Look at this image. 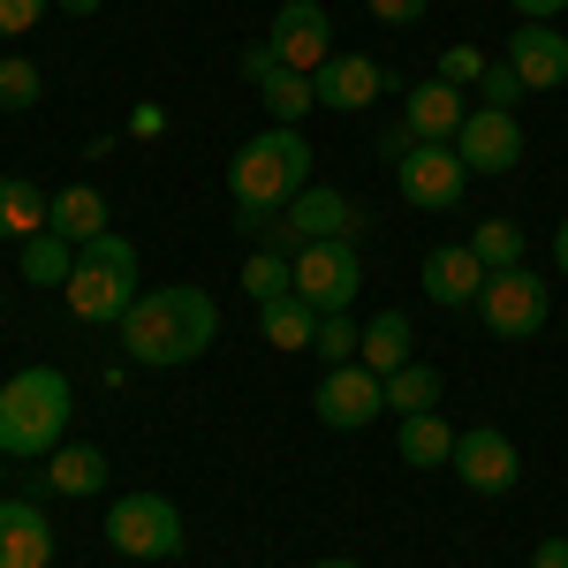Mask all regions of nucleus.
Listing matches in <instances>:
<instances>
[{
    "label": "nucleus",
    "instance_id": "obj_1",
    "mask_svg": "<svg viewBox=\"0 0 568 568\" xmlns=\"http://www.w3.org/2000/svg\"><path fill=\"white\" fill-rule=\"evenodd\" d=\"M220 342V304L205 288H144L130 311H122V349L130 364H152V372H175V364H197V356Z\"/></svg>",
    "mask_w": 568,
    "mask_h": 568
},
{
    "label": "nucleus",
    "instance_id": "obj_2",
    "mask_svg": "<svg viewBox=\"0 0 568 568\" xmlns=\"http://www.w3.org/2000/svg\"><path fill=\"white\" fill-rule=\"evenodd\" d=\"M69 409H77V387L53 372V364H31L0 387V455L8 463H45L61 433H69Z\"/></svg>",
    "mask_w": 568,
    "mask_h": 568
},
{
    "label": "nucleus",
    "instance_id": "obj_3",
    "mask_svg": "<svg viewBox=\"0 0 568 568\" xmlns=\"http://www.w3.org/2000/svg\"><path fill=\"white\" fill-rule=\"evenodd\" d=\"M227 190H235V205H288V197H304L311 190V144L304 130H288V122H273L265 136L251 144H235V160H227Z\"/></svg>",
    "mask_w": 568,
    "mask_h": 568
},
{
    "label": "nucleus",
    "instance_id": "obj_4",
    "mask_svg": "<svg viewBox=\"0 0 568 568\" xmlns=\"http://www.w3.org/2000/svg\"><path fill=\"white\" fill-rule=\"evenodd\" d=\"M69 311L84 318V326H122V311L144 296L136 288V251L106 227V235H91L84 251H77V273H69Z\"/></svg>",
    "mask_w": 568,
    "mask_h": 568
},
{
    "label": "nucleus",
    "instance_id": "obj_5",
    "mask_svg": "<svg viewBox=\"0 0 568 568\" xmlns=\"http://www.w3.org/2000/svg\"><path fill=\"white\" fill-rule=\"evenodd\" d=\"M106 546L122 561H175L182 554V508L168 493H122L106 508Z\"/></svg>",
    "mask_w": 568,
    "mask_h": 568
},
{
    "label": "nucleus",
    "instance_id": "obj_6",
    "mask_svg": "<svg viewBox=\"0 0 568 568\" xmlns=\"http://www.w3.org/2000/svg\"><path fill=\"white\" fill-rule=\"evenodd\" d=\"M546 304H554V288H546L530 265H508V273H485L478 318L500 334V342H530V334L546 326Z\"/></svg>",
    "mask_w": 568,
    "mask_h": 568
},
{
    "label": "nucleus",
    "instance_id": "obj_7",
    "mask_svg": "<svg viewBox=\"0 0 568 568\" xmlns=\"http://www.w3.org/2000/svg\"><path fill=\"white\" fill-rule=\"evenodd\" d=\"M356 288H364L356 243H304V251H296V296H304L318 318H326V311H349Z\"/></svg>",
    "mask_w": 568,
    "mask_h": 568
},
{
    "label": "nucleus",
    "instance_id": "obj_8",
    "mask_svg": "<svg viewBox=\"0 0 568 568\" xmlns=\"http://www.w3.org/2000/svg\"><path fill=\"white\" fill-rule=\"evenodd\" d=\"M447 470L470 485V493L500 500V493H516V478H524V455H516V439L500 433V425H470V433H455V463Z\"/></svg>",
    "mask_w": 568,
    "mask_h": 568
},
{
    "label": "nucleus",
    "instance_id": "obj_9",
    "mask_svg": "<svg viewBox=\"0 0 568 568\" xmlns=\"http://www.w3.org/2000/svg\"><path fill=\"white\" fill-rule=\"evenodd\" d=\"M311 409H318V425H334V433H364V425L387 409V379L364 372V364H326Z\"/></svg>",
    "mask_w": 568,
    "mask_h": 568
},
{
    "label": "nucleus",
    "instance_id": "obj_10",
    "mask_svg": "<svg viewBox=\"0 0 568 568\" xmlns=\"http://www.w3.org/2000/svg\"><path fill=\"white\" fill-rule=\"evenodd\" d=\"M273 61H281V69H296V77H318V69H326V61H334V53H326V45H334V16H326V8H318V0H281V16H273Z\"/></svg>",
    "mask_w": 568,
    "mask_h": 568
},
{
    "label": "nucleus",
    "instance_id": "obj_11",
    "mask_svg": "<svg viewBox=\"0 0 568 568\" xmlns=\"http://www.w3.org/2000/svg\"><path fill=\"white\" fill-rule=\"evenodd\" d=\"M394 182H402V197H409L417 213H447V205H463L470 168H463V152H455V144H417V152L394 168Z\"/></svg>",
    "mask_w": 568,
    "mask_h": 568
},
{
    "label": "nucleus",
    "instance_id": "obj_12",
    "mask_svg": "<svg viewBox=\"0 0 568 568\" xmlns=\"http://www.w3.org/2000/svg\"><path fill=\"white\" fill-rule=\"evenodd\" d=\"M455 152H463L470 175H516L524 130H516V114H500V106H470L463 130H455Z\"/></svg>",
    "mask_w": 568,
    "mask_h": 568
},
{
    "label": "nucleus",
    "instance_id": "obj_13",
    "mask_svg": "<svg viewBox=\"0 0 568 568\" xmlns=\"http://www.w3.org/2000/svg\"><path fill=\"white\" fill-rule=\"evenodd\" d=\"M311 91H318L326 114H356V106H379V99L402 91V84H394V69H379L372 53H334V61L311 77Z\"/></svg>",
    "mask_w": 568,
    "mask_h": 568
},
{
    "label": "nucleus",
    "instance_id": "obj_14",
    "mask_svg": "<svg viewBox=\"0 0 568 568\" xmlns=\"http://www.w3.org/2000/svg\"><path fill=\"white\" fill-rule=\"evenodd\" d=\"M281 235H288V258H296L304 243H349L356 235V205L342 197V190H318V182H311L304 197L281 205Z\"/></svg>",
    "mask_w": 568,
    "mask_h": 568
},
{
    "label": "nucleus",
    "instance_id": "obj_15",
    "mask_svg": "<svg viewBox=\"0 0 568 568\" xmlns=\"http://www.w3.org/2000/svg\"><path fill=\"white\" fill-rule=\"evenodd\" d=\"M425 296H433L439 311H478L485 296V265L470 243H439L433 258H425Z\"/></svg>",
    "mask_w": 568,
    "mask_h": 568
},
{
    "label": "nucleus",
    "instance_id": "obj_16",
    "mask_svg": "<svg viewBox=\"0 0 568 568\" xmlns=\"http://www.w3.org/2000/svg\"><path fill=\"white\" fill-rule=\"evenodd\" d=\"M508 69L524 77V91H561L568 84V39L554 23H524L508 39Z\"/></svg>",
    "mask_w": 568,
    "mask_h": 568
},
{
    "label": "nucleus",
    "instance_id": "obj_17",
    "mask_svg": "<svg viewBox=\"0 0 568 568\" xmlns=\"http://www.w3.org/2000/svg\"><path fill=\"white\" fill-rule=\"evenodd\" d=\"M463 114H470V99L455 84H417V91H402V122L425 136V144H455V130H463Z\"/></svg>",
    "mask_w": 568,
    "mask_h": 568
},
{
    "label": "nucleus",
    "instance_id": "obj_18",
    "mask_svg": "<svg viewBox=\"0 0 568 568\" xmlns=\"http://www.w3.org/2000/svg\"><path fill=\"white\" fill-rule=\"evenodd\" d=\"M53 561V524L31 500H0V568H45Z\"/></svg>",
    "mask_w": 568,
    "mask_h": 568
},
{
    "label": "nucleus",
    "instance_id": "obj_19",
    "mask_svg": "<svg viewBox=\"0 0 568 568\" xmlns=\"http://www.w3.org/2000/svg\"><path fill=\"white\" fill-rule=\"evenodd\" d=\"M394 447H402V463H409V470H447V463H455V433H447V417H439V409L402 417Z\"/></svg>",
    "mask_w": 568,
    "mask_h": 568
},
{
    "label": "nucleus",
    "instance_id": "obj_20",
    "mask_svg": "<svg viewBox=\"0 0 568 568\" xmlns=\"http://www.w3.org/2000/svg\"><path fill=\"white\" fill-rule=\"evenodd\" d=\"M45 227H53V197L31 190L23 175H0V235H8V243H31Z\"/></svg>",
    "mask_w": 568,
    "mask_h": 568
},
{
    "label": "nucleus",
    "instance_id": "obj_21",
    "mask_svg": "<svg viewBox=\"0 0 568 568\" xmlns=\"http://www.w3.org/2000/svg\"><path fill=\"white\" fill-rule=\"evenodd\" d=\"M356 364L364 372H402L409 364V311H379V318H364V342H356Z\"/></svg>",
    "mask_w": 568,
    "mask_h": 568
},
{
    "label": "nucleus",
    "instance_id": "obj_22",
    "mask_svg": "<svg viewBox=\"0 0 568 568\" xmlns=\"http://www.w3.org/2000/svg\"><path fill=\"white\" fill-rule=\"evenodd\" d=\"M39 485H45V493L84 500V493L106 485V455H99V447H53V455H45V470H39Z\"/></svg>",
    "mask_w": 568,
    "mask_h": 568
},
{
    "label": "nucleus",
    "instance_id": "obj_23",
    "mask_svg": "<svg viewBox=\"0 0 568 568\" xmlns=\"http://www.w3.org/2000/svg\"><path fill=\"white\" fill-rule=\"evenodd\" d=\"M53 235L77 243V251H84L91 235H106V197H99L91 182H69V190L53 197Z\"/></svg>",
    "mask_w": 568,
    "mask_h": 568
},
{
    "label": "nucleus",
    "instance_id": "obj_24",
    "mask_svg": "<svg viewBox=\"0 0 568 568\" xmlns=\"http://www.w3.org/2000/svg\"><path fill=\"white\" fill-rule=\"evenodd\" d=\"M258 334L273 349H311L318 342V311L304 296H273V304H258Z\"/></svg>",
    "mask_w": 568,
    "mask_h": 568
},
{
    "label": "nucleus",
    "instance_id": "obj_25",
    "mask_svg": "<svg viewBox=\"0 0 568 568\" xmlns=\"http://www.w3.org/2000/svg\"><path fill=\"white\" fill-rule=\"evenodd\" d=\"M69 273H77V243H61L53 227L23 243V281H39V288H69Z\"/></svg>",
    "mask_w": 568,
    "mask_h": 568
},
{
    "label": "nucleus",
    "instance_id": "obj_26",
    "mask_svg": "<svg viewBox=\"0 0 568 568\" xmlns=\"http://www.w3.org/2000/svg\"><path fill=\"white\" fill-rule=\"evenodd\" d=\"M243 288H251V304L296 296V258H288V251H251V258H243Z\"/></svg>",
    "mask_w": 568,
    "mask_h": 568
},
{
    "label": "nucleus",
    "instance_id": "obj_27",
    "mask_svg": "<svg viewBox=\"0 0 568 568\" xmlns=\"http://www.w3.org/2000/svg\"><path fill=\"white\" fill-rule=\"evenodd\" d=\"M387 409H402V417H417V409H439V372L433 364H402V372H387Z\"/></svg>",
    "mask_w": 568,
    "mask_h": 568
},
{
    "label": "nucleus",
    "instance_id": "obj_28",
    "mask_svg": "<svg viewBox=\"0 0 568 568\" xmlns=\"http://www.w3.org/2000/svg\"><path fill=\"white\" fill-rule=\"evenodd\" d=\"M470 251H478L485 273H508V265H524V227H516V220H478Z\"/></svg>",
    "mask_w": 568,
    "mask_h": 568
},
{
    "label": "nucleus",
    "instance_id": "obj_29",
    "mask_svg": "<svg viewBox=\"0 0 568 568\" xmlns=\"http://www.w3.org/2000/svg\"><path fill=\"white\" fill-rule=\"evenodd\" d=\"M265 106H273V122H288V130H296V122H304L311 106H318V91H311V77H296V69H273V77H265Z\"/></svg>",
    "mask_w": 568,
    "mask_h": 568
},
{
    "label": "nucleus",
    "instance_id": "obj_30",
    "mask_svg": "<svg viewBox=\"0 0 568 568\" xmlns=\"http://www.w3.org/2000/svg\"><path fill=\"white\" fill-rule=\"evenodd\" d=\"M45 77L23 61V53H0V114H23V106H39Z\"/></svg>",
    "mask_w": 568,
    "mask_h": 568
},
{
    "label": "nucleus",
    "instance_id": "obj_31",
    "mask_svg": "<svg viewBox=\"0 0 568 568\" xmlns=\"http://www.w3.org/2000/svg\"><path fill=\"white\" fill-rule=\"evenodd\" d=\"M356 342H364V326H356L349 311H326V318H318V342H311V349L326 356V364H356Z\"/></svg>",
    "mask_w": 568,
    "mask_h": 568
},
{
    "label": "nucleus",
    "instance_id": "obj_32",
    "mask_svg": "<svg viewBox=\"0 0 568 568\" xmlns=\"http://www.w3.org/2000/svg\"><path fill=\"white\" fill-rule=\"evenodd\" d=\"M516 99H524V77H516L508 61H485V77H478V106H500V114H516Z\"/></svg>",
    "mask_w": 568,
    "mask_h": 568
},
{
    "label": "nucleus",
    "instance_id": "obj_33",
    "mask_svg": "<svg viewBox=\"0 0 568 568\" xmlns=\"http://www.w3.org/2000/svg\"><path fill=\"white\" fill-rule=\"evenodd\" d=\"M478 77H485V53H478V45H447V53H439V84L463 91V84H478Z\"/></svg>",
    "mask_w": 568,
    "mask_h": 568
},
{
    "label": "nucleus",
    "instance_id": "obj_34",
    "mask_svg": "<svg viewBox=\"0 0 568 568\" xmlns=\"http://www.w3.org/2000/svg\"><path fill=\"white\" fill-rule=\"evenodd\" d=\"M45 16H53V0H0V39H23Z\"/></svg>",
    "mask_w": 568,
    "mask_h": 568
},
{
    "label": "nucleus",
    "instance_id": "obj_35",
    "mask_svg": "<svg viewBox=\"0 0 568 568\" xmlns=\"http://www.w3.org/2000/svg\"><path fill=\"white\" fill-rule=\"evenodd\" d=\"M417 144H425V136L409 130V122H387V136H379V160H387V168H402V160H409Z\"/></svg>",
    "mask_w": 568,
    "mask_h": 568
},
{
    "label": "nucleus",
    "instance_id": "obj_36",
    "mask_svg": "<svg viewBox=\"0 0 568 568\" xmlns=\"http://www.w3.org/2000/svg\"><path fill=\"white\" fill-rule=\"evenodd\" d=\"M364 8H372L379 23H417V16H425L433 0H364Z\"/></svg>",
    "mask_w": 568,
    "mask_h": 568
},
{
    "label": "nucleus",
    "instance_id": "obj_37",
    "mask_svg": "<svg viewBox=\"0 0 568 568\" xmlns=\"http://www.w3.org/2000/svg\"><path fill=\"white\" fill-rule=\"evenodd\" d=\"M235 69H243L251 84H265V77H273L281 61H273V45H243V61H235Z\"/></svg>",
    "mask_w": 568,
    "mask_h": 568
},
{
    "label": "nucleus",
    "instance_id": "obj_38",
    "mask_svg": "<svg viewBox=\"0 0 568 568\" xmlns=\"http://www.w3.org/2000/svg\"><path fill=\"white\" fill-rule=\"evenodd\" d=\"M508 8H516V16H524V23H554V16H561L568 0H508Z\"/></svg>",
    "mask_w": 568,
    "mask_h": 568
},
{
    "label": "nucleus",
    "instance_id": "obj_39",
    "mask_svg": "<svg viewBox=\"0 0 568 568\" xmlns=\"http://www.w3.org/2000/svg\"><path fill=\"white\" fill-rule=\"evenodd\" d=\"M530 568H568V538H546V546L530 554Z\"/></svg>",
    "mask_w": 568,
    "mask_h": 568
},
{
    "label": "nucleus",
    "instance_id": "obj_40",
    "mask_svg": "<svg viewBox=\"0 0 568 568\" xmlns=\"http://www.w3.org/2000/svg\"><path fill=\"white\" fill-rule=\"evenodd\" d=\"M130 130H136V136H160V130H168V114H160V106H136Z\"/></svg>",
    "mask_w": 568,
    "mask_h": 568
},
{
    "label": "nucleus",
    "instance_id": "obj_41",
    "mask_svg": "<svg viewBox=\"0 0 568 568\" xmlns=\"http://www.w3.org/2000/svg\"><path fill=\"white\" fill-rule=\"evenodd\" d=\"M53 8H61V16H77V23H84V16H99V8H106V0H53Z\"/></svg>",
    "mask_w": 568,
    "mask_h": 568
},
{
    "label": "nucleus",
    "instance_id": "obj_42",
    "mask_svg": "<svg viewBox=\"0 0 568 568\" xmlns=\"http://www.w3.org/2000/svg\"><path fill=\"white\" fill-rule=\"evenodd\" d=\"M554 265L568 273V220H561V235H554Z\"/></svg>",
    "mask_w": 568,
    "mask_h": 568
},
{
    "label": "nucleus",
    "instance_id": "obj_43",
    "mask_svg": "<svg viewBox=\"0 0 568 568\" xmlns=\"http://www.w3.org/2000/svg\"><path fill=\"white\" fill-rule=\"evenodd\" d=\"M311 568H364V561H311Z\"/></svg>",
    "mask_w": 568,
    "mask_h": 568
},
{
    "label": "nucleus",
    "instance_id": "obj_44",
    "mask_svg": "<svg viewBox=\"0 0 568 568\" xmlns=\"http://www.w3.org/2000/svg\"><path fill=\"white\" fill-rule=\"evenodd\" d=\"M0 311H8V296H0Z\"/></svg>",
    "mask_w": 568,
    "mask_h": 568
},
{
    "label": "nucleus",
    "instance_id": "obj_45",
    "mask_svg": "<svg viewBox=\"0 0 568 568\" xmlns=\"http://www.w3.org/2000/svg\"><path fill=\"white\" fill-rule=\"evenodd\" d=\"M0 463H8V455H0Z\"/></svg>",
    "mask_w": 568,
    "mask_h": 568
}]
</instances>
